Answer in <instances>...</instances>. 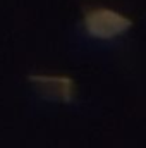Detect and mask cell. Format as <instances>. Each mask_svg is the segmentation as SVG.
Wrapping results in <instances>:
<instances>
[{
	"mask_svg": "<svg viewBox=\"0 0 146 148\" xmlns=\"http://www.w3.org/2000/svg\"><path fill=\"white\" fill-rule=\"evenodd\" d=\"M132 26V21L124 12L105 7L95 5L89 7L83 16V28L91 38L96 40H113L127 33Z\"/></svg>",
	"mask_w": 146,
	"mask_h": 148,
	"instance_id": "6da1fadb",
	"label": "cell"
},
{
	"mask_svg": "<svg viewBox=\"0 0 146 148\" xmlns=\"http://www.w3.org/2000/svg\"><path fill=\"white\" fill-rule=\"evenodd\" d=\"M29 83L38 93L52 102H60V103H71L76 95V83L72 77L65 74H53V73H38L29 76Z\"/></svg>",
	"mask_w": 146,
	"mask_h": 148,
	"instance_id": "7a4b0ae2",
	"label": "cell"
}]
</instances>
